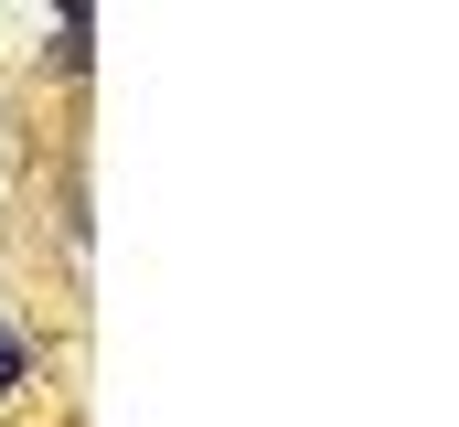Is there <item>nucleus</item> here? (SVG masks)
I'll return each mask as SVG.
<instances>
[{"label": "nucleus", "mask_w": 459, "mask_h": 427, "mask_svg": "<svg viewBox=\"0 0 459 427\" xmlns=\"http://www.w3.org/2000/svg\"><path fill=\"white\" fill-rule=\"evenodd\" d=\"M43 11H54L65 32H97V0H43Z\"/></svg>", "instance_id": "nucleus-2"}, {"label": "nucleus", "mask_w": 459, "mask_h": 427, "mask_svg": "<svg viewBox=\"0 0 459 427\" xmlns=\"http://www.w3.org/2000/svg\"><path fill=\"white\" fill-rule=\"evenodd\" d=\"M32 374H43V353H32V342L0 320V406H11V396H32Z\"/></svg>", "instance_id": "nucleus-1"}]
</instances>
